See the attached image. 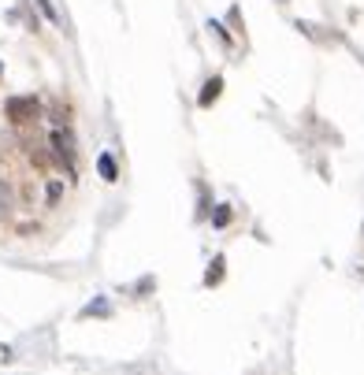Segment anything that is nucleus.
I'll return each instance as SVG.
<instances>
[{
	"mask_svg": "<svg viewBox=\"0 0 364 375\" xmlns=\"http://www.w3.org/2000/svg\"><path fill=\"white\" fill-rule=\"evenodd\" d=\"M38 8L45 12V19H49V23H60V12L52 8V0H38Z\"/></svg>",
	"mask_w": 364,
	"mask_h": 375,
	"instance_id": "6e6552de",
	"label": "nucleus"
},
{
	"mask_svg": "<svg viewBox=\"0 0 364 375\" xmlns=\"http://www.w3.org/2000/svg\"><path fill=\"white\" fill-rule=\"evenodd\" d=\"M8 119L12 123H34L38 119V97H8Z\"/></svg>",
	"mask_w": 364,
	"mask_h": 375,
	"instance_id": "f257e3e1",
	"label": "nucleus"
},
{
	"mask_svg": "<svg viewBox=\"0 0 364 375\" xmlns=\"http://www.w3.org/2000/svg\"><path fill=\"white\" fill-rule=\"evenodd\" d=\"M8 201H12V194H8V186L0 182V212H8Z\"/></svg>",
	"mask_w": 364,
	"mask_h": 375,
	"instance_id": "1a4fd4ad",
	"label": "nucleus"
},
{
	"mask_svg": "<svg viewBox=\"0 0 364 375\" xmlns=\"http://www.w3.org/2000/svg\"><path fill=\"white\" fill-rule=\"evenodd\" d=\"M52 149H56L60 156H74V138H71V131H52Z\"/></svg>",
	"mask_w": 364,
	"mask_h": 375,
	"instance_id": "f03ea898",
	"label": "nucleus"
},
{
	"mask_svg": "<svg viewBox=\"0 0 364 375\" xmlns=\"http://www.w3.org/2000/svg\"><path fill=\"white\" fill-rule=\"evenodd\" d=\"M212 223H216V227H227V223H231V205H220L216 216H212Z\"/></svg>",
	"mask_w": 364,
	"mask_h": 375,
	"instance_id": "0eeeda50",
	"label": "nucleus"
},
{
	"mask_svg": "<svg viewBox=\"0 0 364 375\" xmlns=\"http://www.w3.org/2000/svg\"><path fill=\"white\" fill-rule=\"evenodd\" d=\"M220 93H223V78H220V74H216V78H208V82H205V90H201V97H197V104H201V108H208V104L216 101Z\"/></svg>",
	"mask_w": 364,
	"mask_h": 375,
	"instance_id": "7ed1b4c3",
	"label": "nucleus"
},
{
	"mask_svg": "<svg viewBox=\"0 0 364 375\" xmlns=\"http://www.w3.org/2000/svg\"><path fill=\"white\" fill-rule=\"evenodd\" d=\"M85 316H108V305H104V301L85 305V308H82V319H85Z\"/></svg>",
	"mask_w": 364,
	"mask_h": 375,
	"instance_id": "423d86ee",
	"label": "nucleus"
},
{
	"mask_svg": "<svg viewBox=\"0 0 364 375\" xmlns=\"http://www.w3.org/2000/svg\"><path fill=\"white\" fill-rule=\"evenodd\" d=\"M97 171H101V178H104V182H115V178H119V171H115L112 153H101V156H97Z\"/></svg>",
	"mask_w": 364,
	"mask_h": 375,
	"instance_id": "20e7f679",
	"label": "nucleus"
},
{
	"mask_svg": "<svg viewBox=\"0 0 364 375\" xmlns=\"http://www.w3.org/2000/svg\"><path fill=\"white\" fill-rule=\"evenodd\" d=\"M0 71H4V63H0Z\"/></svg>",
	"mask_w": 364,
	"mask_h": 375,
	"instance_id": "9b49d317",
	"label": "nucleus"
},
{
	"mask_svg": "<svg viewBox=\"0 0 364 375\" xmlns=\"http://www.w3.org/2000/svg\"><path fill=\"white\" fill-rule=\"evenodd\" d=\"M63 194V186H60V182H52V186H49V201H56Z\"/></svg>",
	"mask_w": 364,
	"mask_h": 375,
	"instance_id": "9d476101",
	"label": "nucleus"
},
{
	"mask_svg": "<svg viewBox=\"0 0 364 375\" xmlns=\"http://www.w3.org/2000/svg\"><path fill=\"white\" fill-rule=\"evenodd\" d=\"M223 267H227V260H223V256H216V260L208 264V272H205V286H220V283H223Z\"/></svg>",
	"mask_w": 364,
	"mask_h": 375,
	"instance_id": "39448f33",
	"label": "nucleus"
}]
</instances>
